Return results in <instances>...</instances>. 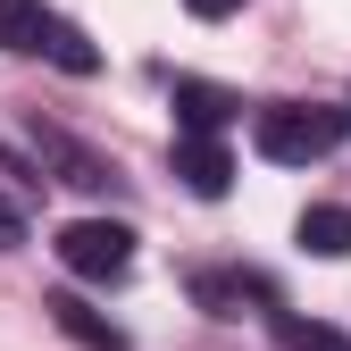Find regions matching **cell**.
I'll return each instance as SVG.
<instances>
[{
  "label": "cell",
  "mask_w": 351,
  "mask_h": 351,
  "mask_svg": "<svg viewBox=\"0 0 351 351\" xmlns=\"http://www.w3.org/2000/svg\"><path fill=\"white\" fill-rule=\"evenodd\" d=\"M343 134H351V109H326V101H276V109L251 117V143H259L268 167H310Z\"/></svg>",
  "instance_id": "obj_1"
},
{
  "label": "cell",
  "mask_w": 351,
  "mask_h": 351,
  "mask_svg": "<svg viewBox=\"0 0 351 351\" xmlns=\"http://www.w3.org/2000/svg\"><path fill=\"white\" fill-rule=\"evenodd\" d=\"M59 259L84 285H117L134 268V226H117V217H67L59 226Z\"/></svg>",
  "instance_id": "obj_2"
},
{
  "label": "cell",
  "mask_w": 351,
  "mask_h": 351,
  "mask_svg": "<svg viewBox=\"0 0 351 351\" xmlns=\"http://www.w3.org/2000/svg\"><path fill=\"white\" fill-rule=\"evenodd\" d=\"M167 167L184 176V193H201V201H226V193H234V159H226L217 134H176Z\"/></svg>",
  "instance_id": "obj_3"
},
{
  "label": "cell",
  "mask_w": 351,
  "mask_h": 351,
  "mask_svg": "<svg viewBox=\"0 0 351 351\" xmlns=\"http://www.w3.org/2000/svg\"><path fill=\"white\" fill-rule=\"evenodd\" d=\"M193 301L209 318H243V301H259V310H276V285L251 276V268H193Z\"/></svg>",
  "instance_id": "obj_4"
},
{
  "label": "cell",
  "mask_w": 351,
  "mask_h": 351,
  "mask_svg": "<svg viewBox=\"0 0 351 351\" xmlns=\"http://www.w3.org/2000/svg\"><path fill=\"white\" fill-rule=\"evenodd\" d=\"M176 134H226V125L243 117V101L226 93V84H201V75H176Z\"/></svg>",
  "instance_id": "obj_5"
},
{
  "label": "cell",
  "mask_w": 351,
  "mask_h": 351,
  "mask_svg": "<svg viewBox=\"0 0 351 351\" xmlns=\"http://www.w3.org/2000/svg\"><path fill=\"white\" fill-rule=\"evenodd\" d=\"M34 159H42V167H59V184H75V193H109V184H117L109 159H93L84 143H67L59 125H34Z\"/></svg>",
  "instance_id": "obj_6"
},
{
  "label": "cell",
  "mask_w": 351,
  "mask_h": 351,
  "mask_svg": "<svg viewBox=\"0 0 351 351\" xmlns=\"http://www.w3.org/2000/svg\"><path fill=\"white\" fill-rule=\"evenodd\" d=\"M42 310H51V318H59V335H75L84 351H125V335H117V326L93 310V301H75V293H51Z\"/></svg>",
  "instance_id": "obj_7"
},
{
  "label": "cell",
  "mask_w": 351,
  "mask_h": 351,
  "mask_svg": "<svg viewBox=\"0 0 351 351\" xmlns=\"http://www.w3.org/2000/svg\"><path fill=\"white\" fill-rule=\"evenodd\" d=\"M293 234H301L310 259H343V251H351V209H343V201H310Z\"/></svg>",
  "instance_id": "obj_8"
},
{
  "label": "cell",
  "mask_w": 351,
  "mask_h": 351,
  "mask_svg": "<svg viewBox=\"0 0 351 351\" xmlns=\"http://www.w3.org/2000/svg\"><path fill=\"white\" fill-rule=\"evenodd\" d=\"M42 59H51V67H67V75H101L93 34H84V25H67V17H51V34H42Z\"/></svg>",
  "instance_id": "obj_9"
},
{
  "label": "cell",
  "mask_w": 351,
  "mask_h": 351,
  "mask_svg": "<svg viewBox=\"0 0 351 351\" xmlns=\"http://www.w3.org/2000/svg\"><path fill=\"white\" fill-rule=\"evenodd\" d=\"M42 34H51L42 0H0V51H42Z\"/></svg>",
  "instance_id": "obj_10"
},
{
  "label": "cell",
  "mask_w": 351,
  "mask_h": 351,
  "mask_svg": "<svg viewBox=\"0 0 351 351\" xmlns=\"http://www.w3.org/2000/svg\"><path fill=\"white\" fill-rule=\"evenodd\" d=\"M268 326H276L285 351H351V335H335V326H318V318H293V310H268Z\"/></svg>",
  "instance_id": "obj_11"
},
{
  "label": "cell",
  "mask_w": 351,
  "mask_h": 351,
  "mask_svg": "<svg viewBox=\"0 0 351 351\" xmlns=\"http://www.w3.org/2000/svg\"><path fill=\"white\" fill-rule=\"evenodd\" d=\"M17 243H25V209L0 193V251H17Z\"/></svg>",
  "instance_id": "obj_12"
},
{
  "label": "cell",
  "mask_w": 351,
  "mask_h": 351,
  "mask_svg": "<svg viewBox=\"0 0 351 351\" xmlns=\"http://www.w3.org/2000/svg\"><path fill=\"white\" fill-rule=\"evenodd\" d=\"M184 9H193L201 25H217V17H234V9H243V0H184Z\"/></svg>",
  "instance_id": "obj_13"
}]
</instances>
